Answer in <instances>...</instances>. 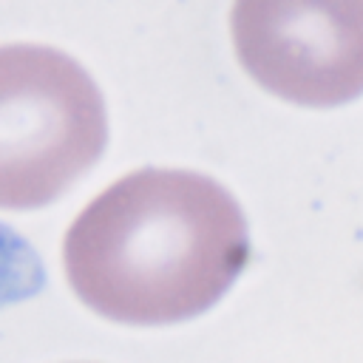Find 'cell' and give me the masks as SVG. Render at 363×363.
Wrapping results in <instances>:
<instances>
[{"label":"cell","instance_id":"3957f363","mask_svg":"<svg viewBox=\"0 0 363 363\" xmlns=\"http://www.w3.org/2000/svg\"><path fill=\"white\" fill-rule=\"evenodd\" d=\"M230 28L247 74L289 102L363 94V0H235Z\"/></svg>","mask_w":363,"mask_h":363},{"label":"cell","instance_id":"6da1fadb","mask_svg":"<svg viewBox=\"0 0 363 363\" xmlns=\"http://www.w3.org/2000/svg\"><path fill=\"white\" fill-rule=\"evenodd\" d=\"M247 261V221L233 193L182 167L125 173L79 210L62 241L77 298L136 326L207 312Z\"/></svg>","mask_w":363,"mask_h":363},{"label":"cell","instance_id":"7a4b0ae2","mask_svg":"<svg viewBox=\"0 0 363 363\" xmlns=\"http://www.w3.org/2000/svg\"><path fill=\"white\" fill-rule=\"evenodd\" d=\"M108 142L99 85L65 51L0 45V210L60 199Z\"/></svg>","mask_w":363,"mask_h":363}]
</instances>
